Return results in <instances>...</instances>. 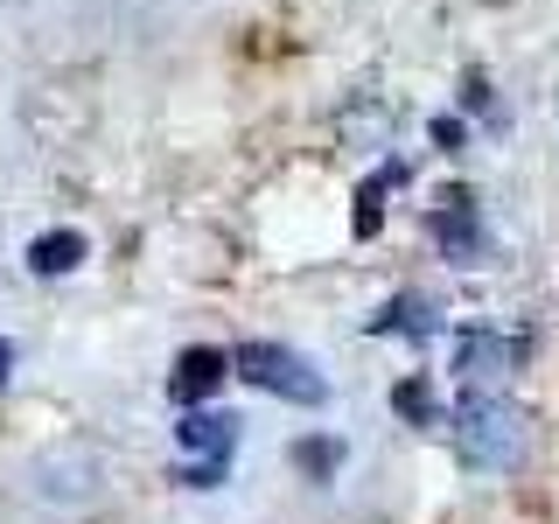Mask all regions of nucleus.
Listing matches in <instances>:
<instances>
[{
  "mask_svg": "<svg viewBox=\"0 0 559 524\" xmlns=\"http://www.w3.org/2000/svg\"><path fill=\"white\" fill-rule=\"evenodd\" d=\"M433 238H441L448 259H462V266L483 259V217H476V196H468V189L441 196V210H433Z\"/></svg>",
  "mask_w": 559,
  "mask_h": 524,
  "instance_id": "3",
  "label": "nucleus"
},
{
  "mask_svg": "<svg viewBox=\"0 0 559 524\" xmlns=\"http://www.w3.org/2000/svg\"><path fill=\"white\" fill-rule=\"evenodd\" d=\"M392 406L406 413L413 427H433V392H427V378H406V384L392 392Z\"/></svg>",
  "mask_w": 559,
  "mask_h": 524,
  "instance_id": "10",
  "label": "nucleus"
},
{
  "mask_svg": "<svg viewBox=\"0 0 559 524\" xmlns=\"http://www.w3.org/2000/svg\"><path fill=\"white\" fill-rule=\"evenodd\" d=\"M378 336H392V329H406V336H427V301H413V294H399V301H384L378 314Z\"/></svg>",
  "mask_w": 559,
  "mask_h": 524,
  "instance_id": "8",
  "label": "nucleus"
},
{
  "mask_svg": "<svg viewBox=\"0 0 559 524\" xmlns=\"http://www.w3.org/2000/svg\"><path fill=\"white\" fill-rule=\"evenodd\" d=\"M294 462L308 468V476H336V462H343V448L336 441H301L294 448Z\"/></svg>",
  "mask_w": 559,
  "mask_h": 524,
  "instance_id": "11",
  "label": "nucleus"
},
{
  "mask_svg": "<svg viewBox=\"0 0 559 524\" xmlns=\"http://www.w3.org/2000/svg\"><path fill=\"white\" fill-rule=\"evenodd\" d=\"M78 259H84V238H78V231H49V238H35V245H28V266H35V273H49V279L70 273Z\"/></svg>",
  "mask_w": 559,
  "mask_h": 524,
  "instance_id": "7",
  "label": "nucleus"
},
{
  "mask_svg": "<svg viewBox=\"0 0 559 524\" xmlns=\"http://www.w3.org/2000/svg\"><path fill=\"white\" fill-rule=\"evenodd\" d=\"M454 448H462L468 468L497 476V468H518L524 462V413L497 392H462L454 398V419H448Z\"/></svg>",
  "mask_w": 559,
  "mask_h": 524,
  "instance_id": "1",
  "label": "nucleus"
},
{
  "mask_svg": "<svg viewBox=\"0 0 559 524\" xmlns=\"http://www.w3.org/2000/svg\"><path fill=\"white\" fill-rule=\"evenodd\" d=\"M231 371L245 384H259V392H273V398H294V406H322L329 398L322 371H314L301 349H287V343H245L231 357Z\"/></svg>",
  "mask_w": 559,
  "mask_h": 524,
  "instance_id": "2",
  "label": "nucleus"
},
{
  "mask_svg": "<svg viewBox=\"0 0 559 524\" xmlns=\"http://www.w3.org/2000/svg\"><path fill=\"white\" fill-rule=\"evenodd\" d=\"M433 140H441V147H462V119H433Z\"/></svg>",
  "mask_w": 559,
  "mask_h": 524,
  "instance_id": "13",
  "label": "nucleus"
},
{
  "mask_svg": "<svg viewBox=\"0 0 559 524\" xmlns=\"http://www.w3.org/2000/svg\"><path fill=\"white\" fill-rule=\"evenodd\" d=\"M224 468H231L224 454H203L197 468H182V483H189V489H217V483H224Z\"/></svg>",
  "mask_w": 559,
  "mask_h": 524,
  "instance_id": "12",
  "label": "nucleus"
},
{
  "mask_svg": "<svg viewBox=\"0 0 559 524\" xmlns=\"http://www.w3.org/2000/svg\"><path fill=\"white\" fill-rule=\"evenodd\" d=\"M8 364H14V343H0V384H8Z\"/></svg>",
  "mask_w": 559,
  "mask_h": 524,
  "instance_id": "14",
  "label": "nucleus"
},
{
  "mask_svg": "<svg viewBox=\"0 0 559 524\" xmlns=\"http://www.w3.org/2000/svg\"><path fill=\"white\" fill-rule=\"evenodd\" d=\"M511 364H518V343H503V336H462L454 371H462V378H497V371H511Z\"/></svg>",
  "mask_w": 559,
  "mask_h": 524,
  "instance_id": "6",
  "label": "nucleus"
},
{
  "mask_svg": "<svg viewBox=\"0 0 559 524\" xmlns=\"http://www.w3.org/2000/svg\"><path fill=\"white\" fill-rule=\"evenodd\" d=\"M392 182H399V168H384V175H371V182L357 189V238H371V231H378V196H384Z\"/></svg>",
  "mask_w": 559,
  "mask_h": 524,
  "instance_id": "9",
  "label": "nucleus"
},
{
  "mask_svg": "<svg viewBox=\"0 0 559 524\" xmlns=\"http://www.w3.org/2000/svg\"><path fill=\"white\" fill-rule=\"evenodd\" d=\"M224 378H231V357H224V349H182V357H175L168 392H175V406H203Z\"/></svg>",
  "mask_w": 559,
  "mask_h": 524,
  "instance_id": "4",
  "label": "nucleus"
},
{
  "mask_svg": "<svg viewBox=\"0 0 559 524\" xmlns=\"http://www.w3.org/2000/svg\"><path fill=\"white\" fill-rule=\"evenodd\" d=\"M175 433H182L189 454H224V462H231V448H238V419L231 413H197V406H189V419Z\"/></svg>",
  "mask_w": 559,
  "mask_h": 524,
  "instance_id": "5",
  "label": "nucleus"
}]
</instances>
